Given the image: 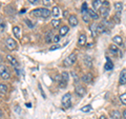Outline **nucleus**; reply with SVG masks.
Segmentation results:
<instances>
[{"mask_svg":"<svg viewBox=\"0 0 126 119\" xmlns=\"http://www.w3.org/2000/svg\"><path fill=\"white\" fill-rule=\"evenodd\" d=\"M26 23H27V24H29V25H30V27H33V24H32V22H31V21H29V20H26Z\"/></svg>","mask_w":126,"mask_h":119,"instance_id":"nucleus-38","label":"nucleus"},{"mask_svg":"<svg viewBox=\"0 0 126 119\" xmlns=\"http://www.w3.org/2000/svg\"><path fill=\"white\" fill-rule=\"evenodd\" d=\"M84 62H85L86 66H88V67L92 66V59H90V57L85 56V58H84Z\"/></svg>","mask_w":126,"mask_h":119,"instance_id":"nucleus-27","label":"nucleus"},{"mask_svg":"<svg viewBox=\"0 0 126 119\" xmlns=\"http://www.w3.org/2000/svg\"><path fill=\"white\" fill-rule=\"evenodd\" d=\"M59 39H60V37H59V36H54L53 41H54L55 43H58V42H59Z\"/></svg>","mask_w":126,"mask_h":119,"instance_id":"nucleus-34","label":"nucleus"},{"mask_svg":"<svg viewBox=\"0 0 126 119\" xmlns=\"http://www.w3.org/2000/svg\"><path fill=\"white\" fill-rule=\"evenodd\" d=\"M0 61H1V57H0Z\"/></svg>","mask_w":126,"mask_h":119,"instance_id":"nucleus-43","label":"nucleus"},{"mask_svg":"<svg viewBox=\"0 0 126 119\" xmlns=\"http://www.w3.org/2000/svg\"><path fill=\"white\" fill-rule=\"evenodd\" d=\"M82 80H83L85 83H89V82H92L93 80V75L92 74H84L83 76H82Z\"/></svg>","mask_w":126,"mask_h":119,"instance_id":"nucleus-16","label":"nucleus"},{"mask_svg":"<svg viewBox=\"0 0 126 119\" xmlns=\"http://www.w3.org/2000/svg\"><path fill=\"white\" fill-rule=\"evenodd\" d=\"M100 15H101V17L102 18H107V16L109 14V5H108V2L107 1H105L102 3V6L100 7Z\"/></svg>","mask_w":126,"mask_h":119,"instance_id":"nucleus-4","label":"nucleus"},{"mask_svg":"<svg viewBox=\"0 0 126 119\" xmlns=\"http://www.w3.org/2000/svg\"><path fill=\"white\" fill-rule=\"evenodd\" d=\"M50 23H52V25L55 27V29H57V27H58L59 25H60L61 21L59 20V19H56V18H55V19H53V20H52V22H50Z\"/></svg>","mask_w":126,"mask_h":119,"instance_id":"nucleus-24","label":"nucleus"},{"mask_svg":"<svg viewBox=\"0 0 126 119\" xmlns=\"http://www.w3.org/2000/svg\"><path fill=\"white\" fill-rule=\"evenodd\" d=\"M104 69H105L106 71H110V70L113 69V63H112V61L110 60L109 58H107V61H106L105 65H104Z\"/></svg>","mask_w":126,"mask_h":119,"instance_id":"nucleus-19","label":"nucleus"},{"mask_svg":"<svg viewBox=\"0 0 126 119\" xmlns=\"http://www.w3.org/2000/svg\"><path fill=\"white\" fill-rule=\"evenodd\" d=\"M112 41H113V43H115L117 46H122V45H123V39H122V37L119 36V35H117V36L113 37Z\"/></svg>","mask_w":126,"mask_h":119,"instance_id":"nucleus-12","label":"nucleus"},{"mask_svg":"<svg viewBox=\"0 0 126 119\" xmlns=\"http://www.w3.org/2000/svg\"><path fill=\"white\" fill-rule=\"evenodd\" d=\"M59 47H60V46H59V45H53V46H50V51H54V50H57V49H59Z\"/></svg>","mask_w":126,"mask_h":119,"instance_id":"nucleus-35","label":"nucleus"},{"mask_svg":"<svg viewBox=\"0 0 126 119\" xmlns=\"http://www.w3.org/2000/svg\"><path fill=\"white\" fill-rule=\"evenodd\" d=\"M87 10H88L87 4H86V3H83V4H82V9H81V12H82V13H84V12H87Z\"/></svg>","mask_w":126,"mask_h":119,"instance_id":"nucleus-33","label":"nucleus"},{"mask_svg":"<svg viewBox=\"0 0 126 119\" xmlns=\"http://www.w3.org/2000/svg\"><path fill=\"white\" fill-rule=\"evenodd\" d=\"M85 43H86V36L82 34V35H80V37H79V39H78V45L79 46H84Z\"/></svg>","mask_w":126,"mask_h":119,"instance_id":"nucleus-15","label":"nucleus"},{"mask_svg":"<svg viewBox=\"0 0 126 119\" xmlns=\"http://www.w3.org/2000/svg\"><path fill=\"white\" fill-rule=\"evenodd\" d=\"M0 76H1L2 79H10L11 75L9 73V71H7L6 66L4 64H0Z\"/></svg>","mask_w":126,"mask_h":119,"instance_id":"nucleus-5","label":"nucleus"},{"mask_svg":"<svg viewBox=\"0 0 126 119\" xmlns=\"http://www.w3.org/2000/svg\"><path fill=\"white\" fill-rule=\"evenodd\" d=\"M0 117H2V111L0 110Z\"/></svg>","mask_w":126,"mask_h":119,"instance_id":"nucleus-41","label":"nucleus"},{"mask_svg":"<svg viewBox=\"0 0 126 119\" xmlns=\"http://www.w3.org/2000/svg\"><path fill=\"white\" fill-rule=\"evenodd\" d=\"M93 6L94 10H100V7L102 6V2L100 0H93Z\"/></svg>","mask_w":126,"mask_h":119,"instance_id":"nucleus-21","label":"nucleus"},{"mask_svg":"<svg viewBox=\"0 0 126 119\" xmlns=\"http://www.w3.org/2000/svg\"><path fill=\"white\" fill-rule=\"evenodd\" d=\"M77 60V55L73 53V54H70L68 55L67 57H66L64 60H63V65L66 66V67H68V66H72L75 62H76Z\"/></svg>","mask_w":126,"mask_h":119,"instance_id":"nucleus-2","label":"nucleus"},{"mask_svg":"<svg viewBox=\"0 0 126 119\" xmlns=\"http://www.w3.org/2000/svg\"><path fill=\"white\" fill-rule=\"evenodd\" d=\"M109 52L111 53V54H113V55H117L118 53L120 52V51H119L118 46L115 44V43H112V44H110V45H109Z\"/></svg>","mask_w":126,"mask_h":119,"instance_id":"nucleus-17","label":"nucleus"},{"mask_svg":"<svg viewBox=\"0 0 126 119\" xmlns=\"http://www.w3.org/2000/svg\"><path fill=\"white\" fill-rule=\"evenodd\" d=\"M119 82H120V84H122V85L126 84V69L122 70V72L120 73V78H119Z\"/></svg>","mask_w":126,"mask_h":119,"instance_id":"nucleus-9","label":"nucleus"},{"mask_svg":"<svg viewBox=\"0 0 126 119\" xmlns=\"http://www.w3.org/2000/svg\"><path fill=\"white\" fill-rule=\"evenodd\" d=\"M42 3H43V5L44 6H49L50 4H52V0H41Z\"/></svg>","mask_w":126,"mask_h":119,"instance_id":"nucleus-31","label":"nucleus"},{"mask_svg":"<svg viewBox=\"0 0 126 119\" xmlns=\"http://www.w3.org/2000/svg\"><path fill=\"white\" fill-rule=\"evenodd\" d=\"M29 1L32 3V4H36V3L39 2V0H29Z\"/></svg>","mask_w":126,"mask_h":119,"instance_id":"nucleus-36","label":"nucleus"},{"mask_svg":"<svg viewBox=\"0 0 126 119\" xmlns=\"http://www.w3.org/2000/svg\"><path fill=\"white\" fill-rule=\"evenodd\" d=\"M54 38V35H53V32H48V33L46 34V37H45V41L46 43H50Z\"/></svg>","mask_w":126,"mask_h":119,"instance_id":"nucleus-22","label":"nucleus"},{"mask_svg":"<svg viewBox=\"0 0 126 119\" xmlns=\"http://www.w3.org/2000/svg\"><path fill=\"white\" fill-rule=\"evenodd\" d=\"M81 111L83 113H89V112H92L93 111V108H92V105H85V106H83V108L81 109Z\"/></svg>","mask_w":126,"mask_h":119,"instance_id":"nucleus-25","label":"nucleus"},{"mask_svg":"<svg viewBox=\"0 0 126 119\" xmlns=\"http://www.w3.org/2000/svg\"><path fill=\"white\" fill-rule=\"evenodd\" d=\"M39 89H40V92H41V94H42V96H43V97H45L44 92H43V90H42V88H41V85H40V84H39Z\"/></svg>","mask_w":126,"mask_h":119,"instance_id":"nucleus-37","label":"nucleus"},{"mask_svg":"<svg viewBox=\"0 0 126 119\" xmlns=\"http://www.w3.org/2000/svg\"><path fill=\"white\" fill-rule=\"evenodd\" d=\"M120 100H121V102L123 103L124 105H126V93H124V94H122L121 96H120Z\"/></svg>","mask_w":126,"mask_h":119,"instance_id":"nucleus-29","label":"nucleus"},{"mask_svg":"<svg viewBox=\"0 0 126 119\" xmlns=\"http://www.w3.org/2000/svg\"><path fill=\"white\" fill-rule=\"evenodd\" d=\"M61 77H62V79H64V80L68 81V79H69V75H68V73H67V72H63V73L61 74Z\"/></svg>","mask_w":126,"mask_h":119,"instance_id":"nucleus-28","label":"nucleus"},{"mask_svg":"<svg viewBox=\"0 0 126 119\" xmlns=\"http://www.w3.org/2000/svg\"><path fill=\"white\" fill-rule=\"evenodd\" d=\"M82 17H83L84 22H88L89 16H88V14H87V12H84V13H82Z\"/></svg>","mask_w":126,"mask_h":119,"instance_id":"nucleus-30","label":"nucleus"},{"mask_svg":"<svg viewBox=\"0 0 126 119\" xmlns=\"http://www.w3.org/2000/svg\"><path fill=\"white\" fill-rule=\"evenodd\" d=\"M100 1H101L102 3H103V2H105V1H107V0H100Z\"/></svg>","mask_w":126,"mask_h":119,"instance_id":"nucleus-42","label":"nucleus"},{"mask_svg":"<svg viewBox=\"0 0 126 119\" xmlns=\"http://www.w3.org/2000/svg\"><path fill=\"white\" fill-rule=\"evenodd\" d=\"M72 105V94L66 93L62 97V108L63 109H68Z\"/></svg>","mask_w":126,"mask_h":119,"instance_id":"nucleus-3","label":"nucleus"},{"mask_svg":"<svg viewBox=\"0 0 126 119\" xmlns=\"http://www.w3.org/2000/svg\"><path fill=\"white\" fill-rule=\"evenodd\" d=\"M32 15L37 16V17L41 18H48L50 15V10H48L47 7H40V9H36L32 12Z\"/></svg>","mask_w":126,"mask_h":119,"instance_id":"nucleus-1","label":"nucleus"},{"mask_svg":"<svg viewBox=\"0 0 126 119\" xmlns=\"http://www.w3.org/2000/svg\"><path fill=\"white\" fill-rule=\"evenodd\" d=\"M100 119H107V118H106V116H104V115H103V116L100 117Z\"/></svg>","mask_w":126,"mask_h":119,"instance_id":"nucleus-40","label":"nucleus"},{"mask_svg":"<svg viewBox=\"0 0 126 119\" xmlns=\"http://www.w3.org/2000/svg\"><path fill=\"white\" fill-rule=\"evenodd\" d=\"M68 22L72 26H77L78 25V18L76 15H70L68 17Z\"/></svg>","mask_w":126,"mask_h":119,"instance_id":"nucleus-10","label":"nucleus"},{"mask_svg":"<svg viewBox=\"0 0 126 119\" xmlns=\"http://www.w3.org/2000/svg\"><path fill=\"white\" fill-rule=\"evenodd\" d=\"M6 59L9 60V62H10L11 64L13 65L14 67H16V69H18V66H19V62L17 61V59H16L15 57H13L12 55H7V56H6Z\"/></svg>","mask_w":126,"mask_h":119,"instance_id":"nucleus-8","label":"nucleus"},{"mask_svg":"<svg viewBox=\"0 0 126 119\" xmlns=\"http://www.w3.org/2000/svg\"><path fill=\"white\" fill-rule=\"evenodd\" d=\"M123 117L126 119V110H124V112H123Z\"/></svg>","mask_w":126,"mask_h":119,"instance_id":"nucleus-39","label":"nucleus"},{"mask_svg":"<svg viewBox=\"0 0 126 119\" xmlns=\"http://www.w3.org/2000/svg\"><path fill=\"white\" fill-rule=\"evenodd\" d=\"M68 31H69V29L67 25H63L60 27V30H59V35H60V36H65V35L68 33Z\"/></svg>","mask_w":126,"mask_h":119,"instance_id":"nucleus-14","label":"nucleus"},{"mask_svg":"<svg viewBox=\"0 0 126 119\" xmlns=\"http://www.w3.org/2000/svg\"><path fill=\"white\" fill-rule=\"evenodd\" d=\"M110 117H111L112 119H121L122 115H121V113L119 112V111L113 110V111H111V112H110Z\"/></svg>","mask_w":126,"mask_h":119,"instance_id":"nucleus-13","label":"nucleus"},{"mask_svg":"<svg viewBox=\"0 0 126 119\" xmlns=\"http://www.w3.org/2000/svg\"><path fill=\"white\" fill-rule=\"evenodd\" d=\"M75 92H76V94L78 95V96L84 97L86 95V89L84 88V86H82V85H76V88H75Z\"/></svg>","mask_w":126,"mask_h":119,"instance_id":"nucleus-7","label":"nucleus"},{"mask_svg":"<svg viewBox=\"0 0 126 119\" xmlns=\"http://www.w3.org/2000/svg\"><path fill=\"white\" fill-rule=\"evenodd\" d=\"M115 9L117 12H121L122 9H123V4H122V2H116L115 3Z\"/></svg>","mask_w":126,"mask_h":119,"instance_id":"nucleus-26","label":"nucleus"},{"mask_svg":"<svg viewBox=\"0 0 126 119\" xmlns=\"http://www.w3.org/2000/svg\"><path fill=\"white\" fill-rule=\"evenodd\" d=\"M13 33H14V35L17 38H20L21 37V30H20V27H19V26L16 25V26L13 27Z\"/></svg>","mask_w":126,"mask_h":119,"instance_id":"nucleus-20","label":"nucleus"},{"mask_svg":"<svg viewBox=\"0 0 126 119\" xmlns=\"http://www.w3.org/2000/svg\"><path fill=\"white\" fill-rule=\"evenodd\" d=\"M50 14L53 15L54 18L59 17V16H60V9H59L58 6H54L53 10H52V12H50Z\"/></svg>","mask_w":126,"mask_h":119,"instance_id":"nucleus-18","label":"nucleus"},{"mask_svg":"<svg viewBox=\"0 0 126 119\" xmlns=\"http://www.w3.org/2000/svg\"><path fill=\"white\" fill-rule=\"evenodd\" d=\"M87 14L89 16V18L94 19V20H97V19H99V15L97 14V12L94 10H92V9H88L87 10Z\"/></svg>","mask_w":126,"mask_h":119,"instance_id":"nucleus-11","label":"nucleus"},{"mask_svg":"<svg viewBox=\"0 0 126 119\" xmlns=\"http://www.w3.org/2000/svg\"><path fill=\"white\" fill-rule=\"evenodd\" d=\"M5 45L9 50L13 51V50H16V47H17V42H16L13 38H7L5 41Z\"/></svg>","mask_w":126,"mask_h":119,"instance_id":"nucleus-6","label":"nucleus"},{"mask_svg":"<svg viewBox=\"0 0 126 119\" xmlns=\"http://www.w3.org/2000/svg\"><path fill=\"white\" fill-rule=\"evenodd\" d=\"M0 92L2 94H6L7 93V85L4 83H0Z\"/></svg>","mask_w":126,"mask_h":119,"instance_id":"nucleus-23","label":"nucleus"},{"mask_svg":"<svg viewBox=\"0 0 126 119\" xmlns=\"http://www.w3.org/2000/svg\"><path fill=\"white\" fill-rule=\"evenodd\" d=\"M90 30H92V32H93V36H96V35L98 34L97 33V26L96 25H92V26H90Z\"/></svg>","mask_w":126,"mask_h":119,"instance_id":"nucleus-32","label":"nucleus"}]
</instances>
